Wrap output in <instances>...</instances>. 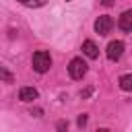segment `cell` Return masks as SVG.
I'll use <instances>...</instances> for the list:
<instances>
[{"label": "cell", "mask_w": 132, "mask_h": 132, "mask_svg": "<svg viewBox=\"0 0 132 132\" xmlns=\"http://www.w3.org/2000/svg\"><path fill=\"white\" fill-rule=\"evenodd\" d=\"M50 66H52V56H50L47 52L39 50V52L33 54V70H35V72L43 74V72L50 70Z\"/></svg>", "instance_id": "cell-1"}, {"label": "cell", "mask_w": 132, "mask_h": 132, "mask_svg": "<svg viewBox=\"0 0 132 132\" xmlns=\"http://www.w3.org/2000/svg\"><path fill=\"white\" fill-rule=\"evenodd\" d=\"M68 74L72 76V78H82L85 74H87V64H85V60L82 58H74V60H70V64H68Z\"/></svg>", "instance_id": "cell-2"}, {"label": "cell", "mask_w": 132, "mask_h": 132, "mask_svg": "<svg viewBox=\"0 0 132 132\" xmlns=\"http://www.w3.org/2000/svg\"><path fill=\"white\" fill-rule=\"evenodd\" d=\"M111 27H113V21H111V16H107V14H101V16L95 21V31H97L99 35H107V33L111 31Z\"/></svg>", "instance_id": "cell-3"}, {"label": "cell", "mask_w": 132, "mask_h": 132, "mask_svg": "<svg viewBox=\"0 0 132 132\" xmlns=\"http://www.w3.org/2000/svg\"><path fill=\"white\" fill-rule=\"evenodd\" d=\"M122 54H124V43H122V41H111V43L107 45V58H109L111 62L120 60Z\"/></svg>", "instance_id": "cell-4"}, {"label": "cell", "mask_w": 132, "mask_h": 132, "mask_svg": "<svg viewBox=\"0 0 132 132\" xmlns=\"http://www.w3.org/2000/svg\"><path fill=\"white\" fill-rule=\"evenodd\" d=\"M118 27H120L122 31H126V33H132V10H126V12L120 16Z\"/></svg>", "instance_id": "cell-5"}, {"label": "cell", "mask_w": 132, "mask_h": 132, "mask_svg": "<svg viewBox=\"0 0 132 132\" xmlns=\"http://www.w3.org/2000/svg\"><path fill=\"white\" fill-rule=\"evenodd\" d=\"M39 97V93H37V89H33V87H23L21 91H19V99L21 101H33V99H37Z\"/></svg>", "instance_id": "cell-6"}, {"label": "cell", "mask_w": 132, "mask_h": 132, "mask_svg": "<svg viewBox=\"0 0 132 132\" xmlns=\"http://www.w3.org/2000/svg\"><path fill=\"white\" fill-rule=\"evenodd\" d=\"M82 52L89 56V58H97L99 56V47L95 45V41H91V39H87V41H82Z\"/></svg>", "instance_id": "cell-7"}, {"label": "cell", "mask_w": 132, "mask_h": 132, "mask_svg": "<svg viewBox=\"0 0 132 132\" xmlns=\"http://www.w3.org/2000/svg\"><path fill=\"white\" fill-rule=\"evenodd\" d=\"M120 89H124V91H132V74H124V76H120Z\"/></svg>", "instance_id": "cell-8"}, {"label": "cell", "mask_w": 132, "mask_h": 132, "mask_svg": "<svg viewBox=\"0 0 132 132\" xmlns=\"http://www.w3.org/2000/svg\"><path fill=\"white\" fill-rule=\"evenodd\" d=\"M0 76H2V80H4V82H12V80H14V78H12V74H10L6 68H0Z\"/></svg>", "instance_id": "cell-9"}, {"label": "cell", "mask_w": 132, "mask_h": 132, "mask_svg": "<svg viewBox=\"0 0 132 132\" xmlns=\"http://www.w3.org/2000/svg\"><path fill=\"white\" fill-rule=\"evenodd\" d=\"M21 4H25V6H31V8H37V6H41L43 2L41 0H19Z\"/></svg>", "instance_id": "cell-10"}, {"label": "cell", "mask_w": 132, "mask_h": 132, "mask_svg": "<svg viewBox=\"0 0 132 132\" xmlns=\"http://www.w3.org/2000/svg\"><path fill=\"white\" fill-rule=\"evenodd\" d=\"M56 130H58V132H66V130H68V122L60 120V122H58V126H56Z\"/></svg>", "instance_id": "cell-11"}, {"label": "cell", "mask_w": 132, "mask_h": 132, "mask_svg": "<svg viewBox=\"0 0 132 132\" xmlns=\"http://www.w3.org/2000/svg\"><path fill=\"white\" fill-rule=\"evenodd\" d=\"M87 120H89V118H87V113H80V116H78V122H76V124H78V128H82V126L87 124Z\"/></svg>", "instance_id": "cell-12"}, {"label": "cell", "mask_w": 132, "mask_h": 132, "mask_svg": "<svg viewBox=\"0 0 132 132\" xmlns=\"http://www.w3.org/2000/svg\"><path fill=\"white\" fill-rule=\"evenodd\" d=\"M91 93H93V89H91V87H87L85 91H80V97H82V99H87V97H89Z\"/></svg>", "instance_id": "cell-13"}, {"label": "cell", "mask_w": 132, "mask_h": 132, "mask_svg": "<svg viewBox=\"0 0 132 132\" xmlns=\"http://www.w3.org/2000/svg\"><path fill=\"white\" fill-rule=\"evenodd\" d=\"M99 2H101L103 6H111V4H113V0H99Z\"/></svg>", "instance_id": "cell-14"}, {"label": "cell", "mask_w": 132, "mask_h": 132, "mask_svg": "<svg viewBox=\"0 0 132 132\" xmlns=\"http://www.w3.org/2000/svg\"><path fill=\"white\" fill-rule=\"evenodd\" d=\"M95 132H109L107 128H99V130H95Z\"/></svg>", "instance_id": "cell-15"}, {"label": "cell", "mask_w": 132, "mask_h": 132, "mask_svg": "<svg viewBox=\"0 0 132 132\" xmlns=\"http://www.w3.org/2000/svg\"><path fill=\"white\" fill-rule=\"evenodd\" d=\"M66 2H68V0H66Z\"/></svg>", "instance_id": "cell-16"}]
</instances>
